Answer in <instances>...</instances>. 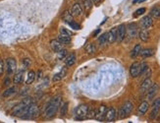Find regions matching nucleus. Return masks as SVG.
Returning a JSON list of instances; mask_svg holds the SVG:
<instances>
[{
  "instance_id": "1",
  "label": "nucleus",
  "mask_w": 160,
  "mask_h": 123,
  "mask_svg": "<svg viewBox=\"0 0 160 123\" xmlns=\"http://www.w3.org/2000/svg\"><path fill=\"white\" fill-rule=\"evenodd\" d=\"M62 103V97L61 96H56L54 97L52 100H51L49 103H47L46 108H45L44 111V115L47 118H51L56 114V112L58 111L59 108H60V105Z\"/></svg>"
},
{
  "instance_id": "2",
  "label": "nucleus",
  "mask_w": 160,
  "mask_h": 123,
  "mask_svg": "<svg viewBox=\"0 0 160 123\" xmlns=\"http://www.w3.org/2000/svg\"><path fill=\"white\" fill-rule=\"evenodd\" d=\"M32 103V100L31 98H24L23 101H21L20 103H18L17 105H15L14 108L12 109V114L15 116H18V117H21L24 115V113L26 112L27 108H28V106L31 105Z\"/></svg>"
},
{
  "instance_id": "3",
  "label": "nucleus",
  "mask_w": 160,
  "mask_h": 123,
  "mask_svg": "<svg viewBox=\"0 0 160 123\" xmlns=\"http://www.w3.org/2000/svg\"><path fill=\"white\" fill-rule=\"evenodd\" d=\"M39 106H37L36 103H32L31 105L28 106L26 112L24 113V115L22 116L23 119H34L39 116Z\"/></svg>"
},
{
  "instance_id": "4",
  "label": "nucleus",
  "mask_w": 160,
  "mask_h": 123,
  "mask_svg": "<svg viewBox=\"0 0 160 123\" xmlns=\"http://www.w3.org/2000/svg\"><path fill=\"white\" fill-rule=\"evenodd\" d=\"M133 108H134V105H133L132 101H126L123 105L121 106L120 110L118 112V117L119 119H125L126 117H128L130 114L132 113Z\"/></svg>"
},
{
  "instance_id": "5",
  "label": "nucleus",
  "mask_w": 160,
  "mask_h": 123,
  "mask_svg": "<svg viewBox=\"0 0 160 123\" xmlns=\"http://www.w3.org/2000/svg\"><path fill=\"white\" fill-rule=\"evenodd\" d=\"M88 105H79L75 110V118L77 120H84L86 118L88 112Z\"/></svg>"
},
{
  "instance_id": "6",
  "label": "nucleus",
  "mask_w": 160,
  "mask_h": 123,
  "mask_svg": "<svg viewBox=\"0 0 160 123\" xmlns=\"http://www.w3.org/2000/svg\"><path fill=\"white\" fill-rule=\"evenodd\" d=\"M130 74L133 78H137L142 75V63L134 62L130 67Z\"/></svg>"
},
{
  "instance_id": "7",
  "label": "nucleus",
  "mask_w": 160,
  "mask_h": 123,
  "mask_svg": "<svg viewBox=\"0 0 160 123\" xmlns=\"http://www.w3.org/2000/svg\"><path fill=\"white\" fill-rule=\"evenodd\" d=\"M16 69H17V62L14 58H7L6 60V70L8 75L15 74Z\"/></svg>"
},
{
  "instance_id": "8",
  "label": "nucleus",
  "mask_w": 160,
  "mask_h": 123,
  "mask_svg": "<svg viewBox=\"0 0 160 123\" xmlns=\"http://www.w3.org/2000/svg\"><path fill=\"white\" fill-rule=\"evenodd\" d=\"M160 111V98H156L155 101H153V105H152V110L150 112V115H149V118L151 120L155 119L157 115H158Z\"/></svg>"
},
{
  "instance_id": "9",
  "label": "nucleus",
  "mask_w": 160,
  "mask_h": 123,
  "mask_svg": "<svg viewBox=\"0 0 160 123\" xmlns=\"http://www.w3.org/2000/svg\"><path fill=\"white\" fill-rule=\"evenodd\" d=\"M106 111H107V106L102 105L99 106V108L96 110V113H95V118L97 121H104V118H105V114H106Z\"/></svg>"
},
{
  "instance_id": "10",
  "label": "nucleus",
  "mask_w": 160,
  "mask_h": 123,
  "mask_svg": "<svg viewBox=\"0 0 160 123\" xmlns=\"http://www.w3.org/2000/svg\"><path fill=\"white\" fill-rule=\"evenodd\" d=\"M127 36V30L125 25H120L117 28V41L118 42H122Z\"/></svg>"
},
{
  "instance_id": "11",
  "label": "nucleus",
  "mask_w": 160,
  "mask_h": 123,
  "mask_svg": "<svg viewBox=\"0 0 160 123\" xmlns=\"http://www.w3.org/2000/svg\"><path fill=\"white\" fill-rule=\"evenodd\" d=\"M116 116H117V111H116V109L114 108H107L104 120L107 122H113L114 120L116 119Z\"/></svg>"
},
{
  "instance_id": "12",
  "label": "nucleus",
  "mask_w": 160,
  "mask_h": 123,
  "mask_svg": "<svg viewBox=\"0 0 160 123\" xmlns=\"http://www.w3.org/2000/svg\"><path fill=\"white\" fill-rule=\"evenodd\" d=\"M127 30V34L130 37V39H135L138 36L139 32H138V27L135 24H130L128 28H126Z\"/></svg>"
},
{
  "instance_id": "13",
  "label": "nucleus",
  "mask_w": 160,
  "mask_h": 123,
  "mask_svg": "<svg viewBox=\"0 0 160 123\" xmlns=\"http://www.w3.org/2000/svg\"><path fill=\"white\" fill-rule=\"evenodd\" d=\"M152 25H153V20L150 16H145V17H143L142 19V21H140V27H142V29L148 30V29L152 27Z\"/></svg>"
},
{
  "instance_id": "14",
  "label": "nucleus",
  "mask_w": 160,
  "mask_h": 123,
  "mask_svg": "<svg viewBox=\"0 0 160 123\" xmlns=\"http://www.w3.org/2000/svg\"><path fill=\"white\" fill-rule=\"evenodd\" d=\"M151 85H152V80L150 79V77L149 78H145L142 83V85H140V93H145L147 92V90L151 87Z\"/></svg>"
},
{
  "instance_id": "15",
  "label": "nucleus",
  "mask_w": 160,
  "mask_h": 123,
  "mask_svg": "<svg viewBox=\"0 0 160 123\" xmlns=\"http://www.w3.org/2000/svg\"><path fill=\"white\" fill-rule=\"evenodd\" d=\"M158 89H159V86L157 84L151 85V87L147 90V92H146V96H147L148 100L150 101L155 97V95L157 93V92H158Z\"/></svg>"
},
{
  "instance_id": "16",
  "label": "nucleus",
  "mask_w": 160,
  "mask_h": 123,
  "mask_svg": "<svg viewBox=\"0 0 160 123\" xmlns=\"http://www.w3.org/2000/svg\"><path fill=\"white\" fill-rule=\"evenodd\" d=\"M117 39V28H113L107 33V42L113 44Z\"/></svg>"
},
{
  "instance_id": "17",
  "label": "nucleus",
  "mask_w": 160,
  "mask_h": 123,
  "mask_svg": "<svg viewBox=\"0 0 160 123\" xmlns=\"http://www.w3.org/2000/svg\"><path fill=\"white\" fill-rule=\"evenodd\" d=\"M70 12H71V14L73 15V17H78V16L82 15L83 8L80 5V3H75L72 6L71 10H70Z\"/></svg>"
},
{
  "instance_id": "18",
  "label": "nucleus",
  "mask_w": 160,
  "mask_h": 123,
  "mask_svg": "<svg viewBox=\"0 0 160 123\" xmlns=\"http://www.w3.org/2000/svg\"><path fill=\"white\" fill-rule=\"evenodd\" d=\"M76 60H77V56H76L75 53H71L68 56H66V59H65V65L67 67H71L76 63Z\"/></svg>"
},
{
  "instance_id": "19",
  "label": "nucleus",
  "mask_w": 160,
  "mask_h": 123,
  "mask_svg": "<svg viewBox=\"0 0 160 123\" xmlns=\"http://www.w3.org/2000/svg\"><path fill=\"white\" fill-rule=\"evenodd\" d=\"M50 46L54 52H59L62 48H63V44H62L58 39H53V41H51Z\"/></svg>"
},
{
  "instance_id": "20",
  "label": "nucleus",
  "mask_w": 160,
  "mask_h": 123,
  "mask_svg": "<svg viewBox=\"0 0 160 123\" xmlns=\"http://www.w3.org/2000/svg\"><path fill=\"white\" fill-rule=\"evenodd\" d=\"M148 108H149V103H148V101H145L140 105L139 109H138V112H139L140 115H145L146 112H147Z\"/></svg>"
},
{
  "instance_id": "21",
  "label": "nucleus",
  "mask_w": 160,
  "mask_h": 123,
  "mask_svg": "<svg viewBox=\"0 0 160 123\" xmlns=\"http://www.w3.org/2000/svg\"><path fill=\"white\" fill-rule=\"evenodd\" d=\"M138 36H139V37L140 39V41L145 42L148 41V39H149V32L146 30V29H142V30L139 32Z\"/></svg>"
},
{
  "instance_id": "22",
  "label": "nucleus",
  "mask_w": 160,
  "mask_h": 123,
  "mask_svg": "<svg viewBox=\"0 0 160 123\" xmlns=\"http://www.w3.org/2000/svg\"><path fill=\"white\" fill-rule=\"evenodd\" d=\"M16 93H17V88L16 87H10V88H8V89H6L3 93H2V97L3 98H10V97H12L13 95H15Z\"/></svg>"
},
{
  "instance_id": "23",
  "label": "nucleus",
  "mask_w": 160,
  "mask_h": 123,
  "mask_svg": "<svg viewBox=\"0 0 160 123\" xmlns=\"http://www.w3.org/2000/svg\"><path fill=\"white\" fill-rule=\"evenodd\" d=\"M23 79H24V70H19L17 73L15 72L14 78H13V82L15 84H21L23 82Z\"/></svg>"
},
{
  "instance_id": "24",
  "label": "nucleus",
  "mask_w": 160,
  "mask_h": 123,
  "mask_svg": "<svg viewBox=\"0 0 160 123\" xmlns=\"http://www.w3.org/2000/svg\"><path fill=\"white\" fill-rule=\"evenodd\" d=\"M153 54H154V49H152V48L142 49L140 53V55L142 56V58H148V57H150V56H152Z\"/></svg>"
},
{
  "instance_id": "25",
  "label": "nucleus",
  "mask_w": 160,
  "mask_h": 123,
  "mask_svg": "<svg viewBox=\"0 0 160 123\" xmlns=\"http://www.w3.org/2000/svg\"><path fill=\"white\" fill-rule=\"evenodd\" d=\"M150 16L155 19H160V6H154L151 8Z\"/></svg>"
},
{
  "instance_id": "26",
  "label": "nucleus",
  "mask_w": 160,
  "mask_h": 123,
  "mask_svg": "<svg viewBox=\"0 0 160 123\" xmlns=\"http://www.w3.org/2000/svg\"><path fill=\"white\" fill-rule=\"evenodd\" d=\"M34 79H36V72L34 71H29L28 73V76H27V80H26V84L27 85H31L34 82Z\"/></svg>"
},
{
  "instance_id": "27",
  "label": "nucleus",
  "mask_w": 160,
  "mask_h": 123,
  "mask_svg": "<svg viewBox=\"0 0 160 123\" xmlns=\"http://www.w3.org/2000/svg\"><path fill=\"white\" fill-rule=\"evenodd\" d=\"M140 50H142V46L140 44H137L133 48V50L131 51V58H135L140 55Z\"/></svg>"
},
{
  "instance_id": "28",
  "label": "nucleus",
  "mask_w": 160,
  "mask_h": 123,
  "mask_svg": "<svg viewBox=\"0 0 160 123\" xmlns=\"http://www.w3.org/2000/svg\"><path fill=\"white\" fill-rule=\"evenodd\" d=\"M58 41L61 42L62 44H68L71 42V37L70 36H64V34H59Z\"/></svg>"
},
{
  "instance_id": "29",
  "label": "nucleus",
  "mask_w": 160,
  "mask_h": 123,
  "mask_svg": "<svg viewBox=\"0 0 160 123\" xmlns=\"http://www.w3.org/2000/svg\"><path fill=\"white\" fill-rule=\"evenodd\" d=\"M62 19L66 22L67 24L72 22L73 21V15L71 14V12L70 11H65L63 14H62Z\"/></svg>"
},
{
  "instance_id": "30",
  "label": "nucleus",
  "mask_w": 160,
  "mask_h": 123,
  "mask_svg": "<svg viewBox=\"0 0 160 123\" xmlns=\"http://www.w3.org/2000/svg\"><path fill=\"white\" fill-rule=\"evenodd\" d=\"M86 51L88 54H93L96 51V46L94 44H89L86 48Z\"/></svg>"
},
{
  "instance_id": "31",
  "label": "nucleus",
  "mask_w": 160,
  "mask_h": 123,
  "mask_svg": "<svg viewBox=\"0 0 160 123\" xmlns=\"http://www.w3.org/2000/svg\"><path fill=\"white\" fill-rule=\"evenodd\" d=\"M98 41L99 45H103L105 44H107V33L101 34V36L98 37V41Z\"/></svg>"
},
{
  "instance_id": "32",
  "label": "nucleus",
  "mask_w": 160,
  "mask_h": 123,
  "mask_svg": "<svg viewBox=\"0 0 160 123\" xmlns=\"http://www.w3.org/2000/svg\"><path fill=\"white\" fill-rule=\"evenodd\" d=\"M67 110H68V103H61L60 105V112L62 115H65L67 113Z\"/></svg>"
},
{
  "instance_id": "33",
  "label": "nucleus",
  "mask_w": 160,
  "mask_h": 123,
  "mask_svg": "<svg viewBox=\"0 0 160 123\" xmlns=\"http://www.w3.org/2000/svg\"><path fill=\"white\" fill-rule=\"evenodd\" d=\"M95 113H96V110L94 108H89L88 109V115H86V118L88 119H93L95 117Z\"/></svg>"
},
{
  "instance_id": "34",
  "label": "nucleus",
  "mask_w": 160,
  "mask_h": 123,
  "mask_svg": "<svg viewBox=\"0 0 160 123\" xmlns=\"http://www.w3.org/2000/svg\"><path fill=\"white\" fill-rule=\"evenodd\" d=\"M93 0H84V6H85V8L86 10H89L91 9V7H93Z\"/></svg>"
},
{
  "instance_id": "35",
  "label": "nucleus",
  "mask_w": 160,
  "mask_h": 123,
  "mask_svg": "<svg viewBox=\"0 0 160 123\" xmlns=\"http://www.w3.org/2000/svg\"><path fill=\"white\" fill-rule=\"evenodd\" d=\"M57 53H58V58L60 60L64 59V58H66V56H67V51H66V49H64V48H62L60 51L57 52Z\"/></svg>"
},
{
  "instance_id": "36",
  "label": "nucleus",
  "mask_w": 160,
  "mask_h": 123,
  "mask_svg": "<svg viewBox=\"0 0 160 123\" xmlns=\"http://www.w3.org/2000/svg\"><path fill=\"white\" fill-rule=\"evenodd\" d=\"M32 64V61L29 58H24L23 59V66H24V69H27L31 66Z\"/></svg>"
},
{
  "instance_id": "37",
  "label": "nucleus",
  "mask_w": 160,
  "mask_h": 123,
  "mask_svg": "<svg viewBox=\"0 0 160 123\" xmlns=\"http://www.w3.org/2000/svg\"><path fill=\"white\" fill-rule=\"evenodd\" d=\"M68 25L71 27L72 29H75V30H80V29H81L80 25H79V24H77V23H75L74 21H72V22L68 23Z\"/></svg>"
},
{
  "instance_id": "38",
  "label": "nucleus",
  "mask_w": 160,
  "mask_h": 123,
  "mask_svg": "<svg viewBox=\"0 0 160 123\" xmlns=\"http://www.w3.org/2000/svg\"><path fill=\"white\" fill-rule=\"evenodd\" d=\"M145 10H146L145 8H140V9H138L137 12L135 13V17H138V16H140V15L145 14Z\"/></svg>"
},
{
  "instance_id": "39",
  "label": "nucleus",
  "mask_w": 160,
  "mask_h": 123,
  "mask_svg": "<svg viewBox=\"0 0 160 123\" xmlns=\"http://www.w3.org/2000/svg\"><path fill=\"white\" fill-rule=\"evenodd\" d=\"M60 34H64V36H70L71 37V32L70 31H68L67 29H65V28H62L61 30H60Z\"/></svg>"
},
{
  "instance_id": "40",
  "label": "nucleus",
  "mask_w": 160,
  "mask_h": 123,
  "mask_svg": "<svg viewBox=\"0 0 160 123\" xmlns=\"http://www.w3.org/2000/svg\"><path fill=\"white\" fill-rule=\"evenodd\" d=\"M62 79V76L60 75V73L55 74L53 76V82H60V80Z\"/></svg>"
},
{
  "instance_id": "41",
  "label": "nucleus",
  "mask_w": 160,
  "mask_h": 123,
  "mask_svg": "<svg viewBox=\"0 0 160 123\" xmlns=\"http://www.w3.org/2000/svg\"><path fill=\"white\" fill-rule=\"evenodd\" d=\"M4 72V62L2 59H0V75H2Z\"/></svg>"
},
{
  "instance_id": "42",
  "label": "nucleus",
  "mask_w": 160,
  "mask_h": 123,
  "mask_svg": "<svg viewBox=\"0 0 160 123\" xmlns=\"http://www.w3.org/2000/svg\"><path fill=\"white\" fill-rule=\"evenodd\" d=\"M10 83H11V80L9 78H6V79H4V86H9L10 85Z\"/></svg>"
},
{
  "instance_id": "43",
  "label": "nucleus",
  "mask_w": 160,
  "mask_h": 123,
  "mask_svg": "<svg viewBox=\"0 0 160 123\" xmlns=\"http://www.w3.org/2000/svg\"><path fill=\"white\" fill-rule=\"evenodd\" d=\"M60 75L62 76V78H63V77H65V75H66V69H63V70L61 71Z\"/></svg>"
},
{
  "instance_id": "44",
  "label": "nucleus",
  "mask_w": 160,
  "mask_h": 123,
  "mask_svg": "<svg viewBox=\"0 0 160 123\" xmlns=\"http://www.w3.org/2000/svg\"><path fill=\"white\" fill-rule=\"evenodd\" d=\"M42 77V72L41 71H39V75H37V79H40Z\"/></svg>"
},
{
  "instance_id": "45",
  "label": "nucleus",
  "mask_w": 160,
  "mask_h": 123,
  "mask_svg": "<svg viewBox=\"0 0 160 123\" xmlns=\"http://www.w3.org/2000/svg\"><path fill=\"white\" fill-rule=\"evenodd\" d=\"M93 3H95V4H99L100 0H93Z\"/></svg>"
},
{
  "instance_id": "46",
  "label": "nucleus",
  "mask_w": 160,
  "mask_h": 123,
  "mask_svg": "<svg viewBox=\"0 0 160 123\" xmlns=\"http://www.w3.org/2000/svg\"><path fill=\"white\" fill-rule=\"evenodd\" d=\"M98 33H100V29H99V30H97V31L95 32V33H94V34H93V36H94V37H95V36H97V34H98Z\"/></svg>"
},
{
  "instance_id": "47",
  "label": "nucleus",
  "mask_w": 160,
  "mask_h": 123,
  "mask_svg": "<svg viewBox=\"0 0 160 123\" xmlns=\"http://www.w3.org/2000/svg\"><path fill=\"white\" fill-rule=\"evenodd\" d=\"M137 2H139V0H134V1H133V3L135 4V3H137Z\"/></svg>"
},
{
  "instance_id": "48",
  "label": "nucleus",
  "mask_w": 160,
  "mask_h": 123,
  "mask_svg": "<svg viewBox=\"0 0 160 123\" xmlns=\"http://www.w3.org/2000/svg\"><path fill=\"white\" fill-rule=\"evenodd\" d=\"M145 1H146V0H139L140 3H142V2H145Z\"/></svg>"
}]
</instances>
